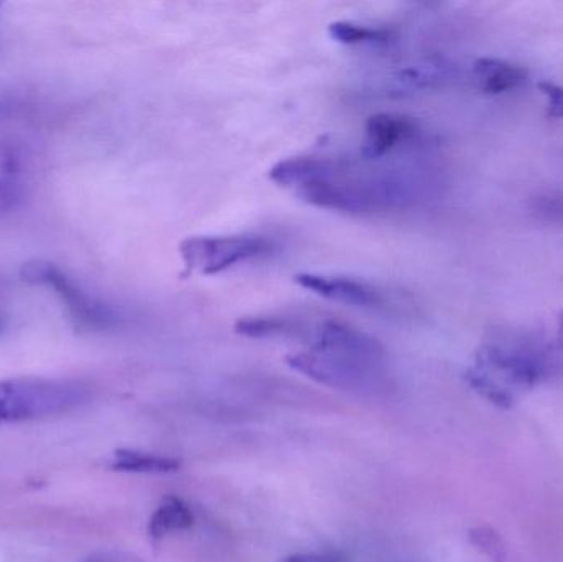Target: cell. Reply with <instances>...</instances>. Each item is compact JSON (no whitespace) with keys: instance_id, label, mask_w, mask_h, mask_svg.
Returning a JSON list of instances; mask_svg holds the SVG:
<instances>
[{"instance_id":"1","label":"cell","mask_w":563,"mask_h":562,"mask_svg":"<svg viewBox=\"0 0 563 562\" xmlns=\"http://www.w3.org/2000/svg\"><path fill=\"white\" fill-rule=\"evenodd\" d=\"M391 159V157H389ZM268 179L323 210L346 215H378L404 210L421 200V173L388 159H338L297 156L280 160Z\"/></svg>"},{"instance_id":"2","label":"cell","mask_w":563,"mask_h":562,"mask_svg":"<svg viewBox=\"0 0 563 562\" xmlns=\"http://www.w3.org/2000/svg\"><path fill=\"white\" fill-rule=\"evenodd\" d=\"M547 375L542 348L526 336L497 332L478 349L467 381L484 400L510 408L517 398L536 388Z\"/></svg>"},{"instance_id":"3","label":"cell","mask_w":563,"mask_h":562,"mask_svg":"<svg viewBox=\"0 0 563 562\" xmlns=\"http://www.w3.org/2000/svg\"><path fill=\"white\" fill-rule=\"evenodd\" d=\"M87 400V390L71 381L15 378L0 381V426L67 413Z\"/></svg>"},{"instance_id":"4","label":"cell","mask_w":563,"mask_h":562,"mask_svg":"<svg viewBox=\"0 0 563 562\" xmlns=\"http://www.w3.org/2000/svg\"><path fill=\"white\" fill-rule=\"evenodd\" d=\"M287 365L303 377L333 390L375 394L388 388L384 363L365 362L338 353L307 348L287 356Z\"/></svg>"},{"instance_id":"5","label":"cell","mask_w":563,"mask_h":562,"mask_svg":"<svg viewBox=\"0 0 563 562\" xmlns=\"http://www.w3.org/2000/svg\"><path fill=\"white\" fill-rule=\"evenodd\" d=\"M21 277L32 286H47L54 289L67 306L68 313L78 326L93 332L113 329L119 323V316L110 303L81 289L57 264L48 260H31L22 264Z\"/></svg>"},{"instance_id":"6","label":"cell","mask_w":563,"mask_h":562,"mask_svg":"<svg viewBox=\"0 0 563 562\" xmlns=\"http://www.w3.org/2000/svg\"><path fill=\"white\" fill-rule=\"evenodd\" d=\"M268 248L271 243L258 234H212L186 238L180 243L179 253L192 273L216 276L264 256Z\"/></svg>"},{"instance_id":"7","label":"cell","mask_w":563,"mask_h":562,"mask_svg":"<svg viewBox=\"0 0 563 562\" xmlns=\"http://www.w3.org/2000/svg\"><path fill=\"white\" fill-rule=\"evenodd\" d=\"M310 333V348L338 353L371 363H386V348L378 339L352 323L325 319L315 323Z\"/></svg>"},{"instance_id":"8","label":"cell","mask_w":563,"mask_h":562,"mask_svg":"<svg viewBox=\"0 0 563 562\" xmlns=\"http://www.w3.org/2000/svg\"><path fill=\"white\" fill-rule=\"evenodd\" d=\"M294 280L315 296L345 306L375 309L384 303V294L375 284L355 277L325 273H299Z\"/></svg>"},{"instance_id":"9","label":"cell","mask_w":563,"mask_h":562,"mask_svg":"<svg viewBox=\"0 0 563 562\" xmlns=\"http://www.w3.org/2000/svg\"><path fill=\"white\" fill-rule=\"evenodd\" d=\"M417 137V126L409 117L381 113L369 117L359 156L365 159H389L395 150L409 146Z\"/></svg>"},{"instance_id":"10","label":"cell","mask_w":563,"mask_h":562,"mask_svg":"<svg viewBox=\"0 0 563 562\" xmlns=\"http://www.w3.org/2000/svg\"><path fill=\"white\" fill-rule=\"evenodd\" d=\"M473 74L483 93L501 94L516 90L526 80L527 71L496 58H480L474 61Z\"/></svg>"},{"instance_id":"11","label":"cell","mask_w":563,"mask_h":562,"mask_svg":"<svg viewBox=\"0 0 563 562\" xmlns=\"http://www.w3.org/2000/svg\"><path fill=\"white\" fill-rule=\"evenodd\" d=\"M309 330L302 320L286 316H254L239 319L234 325L238 335L252 340L284 339L307 333Z\"/></svg>"},{"instance_id":"12","label":"cell","mask_w":563,"mask_h":562,"mask_svg":"<svg viewBox=\"0 0 563 562\" xmlns=\"http://www.w3.org/2000/svg\"><path fill=\"white\" fill-rule=\"evenodd\" d=\"M195 525V515L188 503L183 502L180 496L169 495L159 503L156 512L149 519L150 539L162 541L172 532L185 531Z\"/></svg>"},{"instance_id":"13","label":"cell","mask_w":563,"mask_h":562,"mask_svg":"<svg viewBox=\"0 0 563 562\" xmlns=\"http://www.w3.org/2000/svg\"><path fill=\"white\" fill-rule=\"evenodd\" d=\"M455 77V68L444 60H427L398 71L395 87L401 91L430 90L441 87Z\"/></svg>"},{"instance_id":"14","label":"cell","mask_w":563,"mask_h":562,"mask_svg":"<svg viewBox=\"0 0 563 562\" xmlns=\"http://www.w3.org/2000/svg\"><path fill=\"white\" fill-rule=\"evenodd\" d=\"M182 462L160 454L119 449L114 452L111 469L127 473H172L180 470Z\"/></svg>"},{"instance_id":"15","label":"cell","mask_w":563,"mask_h":562,"mask_svg":"<svg viewBox=\"0 0 563 562\" xmlns=\"http://www.w3.org/2000/svg\"><path fill=\"white\" fill-rule=\"evenodd\" d=\"M330 37L338 44L359 47V45H384L389 42V32L369 27L358 22H333L329 27Z\"/></svg>"},{"instance_id":"16","label":"cell","mask_w":563,"mask_h":562,"mask_svg":"<svg viewBox=\"0 0 563 562\" xmlns=\"http://www.w3.org/2000/svg\"><path fill=\"white\" fill-rule=\"evenodd\" d=\"M470 541L478 551L483 552L491 562H504L507 549L503 538L490 526H478L470 531Z\"/></svg>"},{"instance_id":"17","label":"cell","mask_w":563,"mask_h":562,"mask_svg":"<svg viewBox=\"0 0 563 562\" xmlns=\"http://www.w3.org/2000/svg\"><path fill=\"white\" fill-rule=\"evenodd\" d=\"M537 88L549 101L547 116L550 119H563V88L552 81H540L537 83Z\"/></svg>"},{"instance_id":"18","label":"cell","mask_w":563,"mask_h":562,"mask_svg":"<svg viewBox=\"0 0 563 562\" xmlns=\"http://www.w3.org/2000/svg\"><path fill=\"white\" fill-rule=\"evenodd\" d=\"M280 562H340L335 555L320 554V552H307V554H292L282 559Z\"/></svg>"},{"instance_id":"19","label":"cell","mask_w":563,"mask_h":562,"mask_svg":"<svg viewBox=\"0 0 563 562\" xmlns=\"http://www.w3.org/2000/svg\"><path fill=\"white\" fill-rule=\"evenodd\" d=\"M559 340L563 345V312L559 316Z\"/></svg>"},{"instance_id":"20","label":"cell","mask_w":563,"mask_h":562,"mask_svg":"<svg viewBox=\"0 0 563 562\" xmlns=\"http://www.w3.org/2000/svg\"><path fill=\"white\" fill-rule=\"evenodd\" d=\"M83 562H110V561H104V559H87V561H83Z\"/></svg>"}]
</instances>
